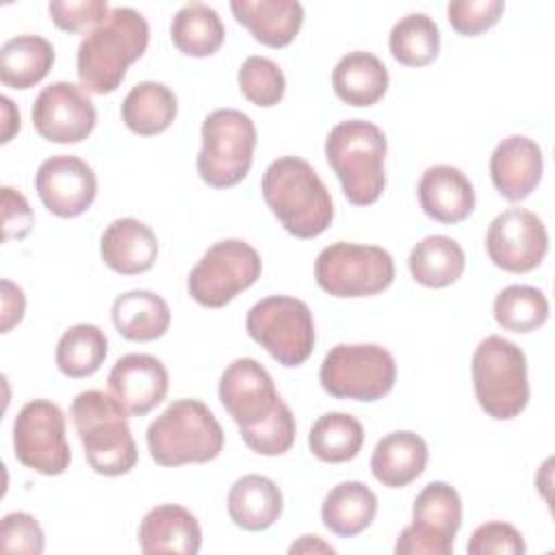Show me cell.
<instances>
[{
  "instance_id": "obj_1",
  "label": "cell",
  "mask_w": 555,
  "mask_h": 555,
  "mask_svg": "<svg viewBox=\"0 0 555 555\" xmlns=\"http://www.w3.org/2000/svg\"><path fill=\"white\" fill-rule=\"evenodd\" d=\"M150 43L147 20L130 7H113L102 24L89 30L76 54L80 87L95 95L113 93Z\"/></svg>"
},
{
  "instance_id": "obj_2",
  "label": "cell",
  "mask_w": 555,
  "mask_h": 555,
  "mask_svg": "<svg viewBox=\"0 0 555 555\" xmlns=\"http://www.w3.org/2000/svg\"><path fill=\"white\" fill-rule=\"evenodd\" d=\"M260 191L280 225L295 238H314L332 225V195L314 167L299 156L275 158L262 173Z\"/></svg>"
},
{
  "instance_id": "obj_3",
  "label": "cell",
  "mask_w": 555,
  "mask_h": 555,
  "mask_svg": "<svg viewBox=\"0 0 555 555\" xmlns=\"http://www.w3.org/2000/svg\"><path fill=\"white\" fill-rule=\"evenodd\" d=\"M69 416L89 466L104 477H119L137 466L139 451L124 405L102 390L78 392Z\"/></svg>"
},
{
  "instance_id": "obj_4",
  "label": "cell",
  "mask_w": 555,
  "mask_h": 555,
  "mask_svg": "<svg viewBox=\"0 0 555 555\" xmlns=\"http://www.w3.org/2000/svg\"><path fill=\"white\" fill-rule=\"evenodd\" d=\"M386 134L373 121L347 119L330 130L325 158L340 180L347 202L371 206L382 197L386 186Z\"/></svg>"
},
{
  "instance_id": "obj_5",
  "label": "cell",
  "mask_w": 555,
  "mask_h": 555,
  "mask_svg": "<svg viewBox=\"0 0 555 555\" xmlns=\"http://www.w3.org/2000/svg\"><path fill=\"white\" fill-rule=\"evenodd\" d=\"M147 451L158 466L206 464L223 451V429L199 399L171 401L147 427Z\"/></svg>"
},
{
  "instance_id": "obj_6",
  "label": "cell",
  "mask_w": 555,
  "mask_h": 555,
  "mask_svg": "<svg viewBox=\"0 0 555 555\" xmlns=\"http://www.w3.org/2000/svg\"><path fill=\"white\" fill-rule=\"evenodd\" d=\"M473 388L479 408L496 421L516 418L529 403V379L525 351L499 336H486L470 362Z\"/></svg>"
},
{
  "instance_id": "obj_7",
  "label": "cell",
  "mask_w": 555,
  "mask_h": 555,
  "mask_svg": "<svg viewBox=\"0 0 555 555\" xmlns=\"http://www.w3.org/2000/svg\"><path fill=\"white\" fill-rule=\"evenodd\" d=\"M256 126L236 108H217L202 124L197 173L212 189L236 186L251 169Z\"/></svg>"
},
{
  "instance_id": "obj_8",
  "label": "cell",
  "mask_w": 555,
  "mask_h": 555,
  "mask_svg": "<svg viewBox=\"0 0 555 555\" xmlns=\"http://www.w3.org/2000/svg\"><path fill=\"white\" fill-rule=\"evenodd\" d=\"M321 388L334 399L377 401L397 382V364L388 349L375 343H340L332 347L319 369Z\"/></svg>"
},
{
  "instance_id": "obj_9",
  "label": "cell",
  "mask_w": 555,
  "mask_h": 555,
  "mask_svg": "<svg viewBox=\"0 0 555 555\" xmlns=\"http://www.w3.org/2000/svg\"><path fill=\"white\" fill-rule=\"evenodd\" d=\"M251 340H256L282 366H301L314 351V319L297 297L271 295L256 301L245 319Z\"/></svg>"
},
{
  "instance_id": "obj_10",
  "label": "cell",
  "mask_w": 555,
  "mask_h": 555,
  "mask_svg": "<svg viewBox=\"0 0 555 555\" xmlns=\"http://www.w3.org/2000/svg\"><path fill=\"white\" fill-rule=\"evenodd\" d=\"M314 280L332 297H371L392 284L395 260L384 247L338 241L319 251Z\"/></svg>"
},
{
  "instance_id": "obj_11",
  "label": "cell",
  "mask_w": 555,
  "mask_h": 555,
  "mask_svg": "<svg viewBox=\"0 0 555 555\" xmlns=\"http://www.w3.org/2000/svg\"><path fill=\"white\" fill-rule=\"evenodd\" d=\"M262 273L260 254L241 238L210 245L186 278V291L204 308H221L247 291Z\"/></svg>"
},
{
  "instance_id": "obj_12",
  "label": "cell",
  "mask_w": 555,
  "mask_h": 555,
  "mask_svg": "<svg viewBox=\"0 0 555 555\" xmlns=\"http://www.w3.org/2000/svg\"><path fill=\"white\" fill-rule=\"evenodd\" d=\"M15 460L46 477L63 475L72 462L65 438V414L50 399H33L13 421Z\"/></svg>"
},
{
  "instance_id": "obj_13",
  "label": "cell",
  "mask_w": 555,
  "mask_h": 555,
  "mask_svg": "<svg viewBox=\"0 0 555 555\" xmlns=\"http://www.w3.org/2000/svg\"><path fill=\"white\" fill-rule=\"evenodd\" d=\"M462 525V499L447 481L427 483L414 499L412 522L401 529L397 555H451Z\"/></svg>"
},
{
  "instance_id": "obj_14",
  "label": "cell",
  "mask_w": 555,
  "mask_h": 555,
  "mask_svg": "<svg viewBox=\"0 0 555 555\" xmlns=\"http://www.w3.org/2000/svg\"><path fill=\"white\" fill-rule=\"evenodd\" d=\"M486 251L494 267L507 273H529L542 264L548 251L546 225L527 208H507L492 219Z\"/></svg>"
},
{
  "instance_id": "obj_15",
  "label": "cell",
  "mask_w": 555,
  "mask_h": 555,
  "mask_svg": "<svg viewBox=\"0 0 555 555\" xmlns=\"http://www.w3.org/2000/svg\"><path fill=\"white\" fill-rule=\"evenodd\" d=\"M30 117L39 137L67 145L85 141L93 132L98 111L80 85L59 80L39 91Z\"/></svg>"
},
{
  "instance_id": "obj_16",
  "label": "cell",
  "mask_w": 555,
  "mask_h": 555,
  "mask_svg": "<svg viewBox=\"0 0 555 555\" xmlns=\"http://www.w3.org/2000/svg\"><path fill=\"white\" fill-rule=\"evenodd\" d=\"M219 401L243 431L267 421L280 408L282 397L258 360L236 358L221 373Z\"/></svg>"
},
{
  "instance_id": "obj_17",
  "label": "cell",
  "mask_w": 555,
  "mask_h": 555,
  "mask_svg": "<svg viewBox=\"0 0 555 555\" xmlns=\"http://www.w3.org/2000/svg\"><path fill=\"white\" fill-rule=\"evenodd\" d=\"M35 191L41 204L61 219L85 215L98 195V178L82 158L56 154L46 158L35 173Z\"/></svg>"
},
{
  "instance_id": "obj_18",
  "label": "cell",
  "mask_w": 555,
  "mask_h": 555,
  "mask_svg": "<svg viewBox=\"0 0 555 555\" xmlns=\"http://www.w3.org/2000/svg\"><path fill=\"white\" fill-rule=\"evenodd\" d=\"M169 373L150 353H126L108 373V390L124 405L128 416H145L167 395Z\"/></svg>"
},
{
  "instance_id": "obj_19",
  "label": "cell",
  "mask_w": 555,
  "mask_h": 555,
  "mask_svg": "<svg viewBox=\"0 0 555 555\" xmlns=\"http://www.w3.org/2000/svg\"><path fill=\"white\" fill-rule=\"evenodd\" d=\"M542 171V150L525 134L505 137L490 156L492 184L507 202L529 197L538 189Z\"/></svg>"
},
{
  "instance_id": "obj_20",
  "label": "cell",
  "mask_w": 555,
  "mask_h": 555,
  "mask_svg": "<svg viewBox=\"0 0 555 555\" xmlns=\"http://www.w3.org/2000/svg\"><path fill=\"white\" fill-rule=\"evenodd\" d=\"M416 193L423 212L438 223H460L475 208L473 182L453 165L427 167Z\"/></svg>"
},
{
  "instance_id": "obj_21",
  "label": "cell",
  "mask_w": 555,
  "mask_h": 555,
  "mask_svg": "<svg viewBox=\"0 0 555 555\" xmlns=\"http://www.w3.org/2000/svg\"><path fill=\"white\" fill-rule=\"evenodd\" d=\"M100 256L115 273L139 275L154 267L158 258V238L143 221L121 217L111 221L102 232Z\"/></svg>"
},
{
  "instance_id": "obj_22",
  "label": "cell",
  "mask_w": 555,
  "mask_h": 555,
  "mask_svg": "<svg viewBox=\"0 0 555 555\" xmlns=\"http://www.w3.org/2000/svg\"><path fill=\"white\" fill-rule=\"evenodd\" d=\"M202 546V527L182 505L165 503L152 507L139 525V548L145 555L180 553L195 555Z\"/></svg>"
},
{
  "instance_id": "obj_23",
  "label": "cell",
  "mask_w": 555,
  "mask_h": 555,
  "mask_svg": "<svg viewBox=\"0 0 555 555\" xmlns=\"http://www.w3.org/2000/svg\"><path fill=\"white\" fill-rule=\"evenodd\" d=\"M230 9L236 22L267 48L288 46L304 24V7L295 0H232Z\"/></svg>"
},
{
  "instance_id": "obj_24",
  "label": "cell",
  "mask_w": 555,
  "mask_h": 555,
  "mask_svg": "<svg viewBox=\"0 0 555 555\" xmlns=\"http://www.w3.org/2000/svg\"><path fill=\"white\" fill-rule=\"evenodd\" d=\"M429 460L427 442L414 431H392L377 440L371 473L386 488H405L423 475Z\"/></svg>"
},
{
  "instance_id": "obj_25",
  "label": "cell",
  "mask_w": 555,
  "mask_h": 555,
  "mask_svg": "<svg viewBox=\"0 0 555 555\" xmlns=\"http://www.w3.org/2000/svg\"><path fill=\"white\" fill-rule=\"evenodd\" d=\"M282 490L264 475H243L228 492L230 520L245 531L269 529L282 516Z\"/></svg>"
},
{
  "instance_id": "obj_26",
  "label": "cell",
  "mask_w": 555,
  "mask_h": 555,
  "mask_svg": "<svg viewBox=\"0 0 555 555\" xmlns=\"http://www.w3.org/2000/svg\"><path fill=\"white\" fill-rule=\"evenodd\" d=\"M332 87L336 98L345 104L366 108L384 98L388 89V69L373 52L353 50L334 65Z\"/></svg>"
},
{
  "instance_id": "obj_27",
  "label": "cell",
  "mask_w": 555,
  "mask_h": 555,
  "mask_svg": "<svg viewBox=\"0 0 555 555\" xmlns=\"http://www.w3.org/2000/svg\"><path fill=\"white\" fill-rule=\"evenodd\" d=\"M111 319L126 340L150 343L169 330L171 310L167 301L152 291H128L115 297Z\"/></svg>"
},
{
  "instance_id": "obj_28",
  "label": "cell",
  "mask_w": 555,
  "mask_h": 555,
  "mask_svg": "<svg viewBox=\"0 0 555 555\" xmlns=\"http://www.w3.org/2000/svg\"><path fill=\"white\" fill-rule=\"evenodd\" d=\"M377 514V496L362 481H340L323 499L321 520L340 538H353L369 529Z\"/></svg>"
},
{
  "instance_id": "obj_29",
  "label": "cell",
  "mask_w": 555,
  "mask_h": 555,
  "mask_svg": "<svg viewBox=\"0 0 555 555\" xmlns=\"http://www.w3.org/2000/svg\"><path fill=\"white\" fill-rule=\"evenodd\" d=\"M178 115L176 93L156 80L134 85L121 102V121L139 137H154L165 132Z\"/></svg>"
},
{
  "instance_id": "obj_30",
  "label": "cell",
  "mask_w": 555,
  "mask_h": 555,
  "mask_svg": "<svg viewBox=\"0 0 555 555\" xmlns=\"http://www.w3.org/2000/svg\"><path fill=\"white\" fill-rule=\"evenodd\" d=\"M466 256L462 245L444 234H431L418 241L410 256L408 269L412 278L427 288H444L457 282L464 273Z\"/></svg>"
},
{
  "instance_id": "obj_31",
  "label": "cell",
  "mask_w": 555,
  "mask_h": 555,
  "mask_svg": "<svg viewBox=\"0 0 555 555\" xmlns=\"http://www.w3.org/2000/svg\"><path fill=\"white\" fill-rule=\"evenodd\" d=\"M54 65V48L41 35H17L0 48V80L11 89H30Z\"/></svg>"
},
{
  "instance_id": "obj_32",
  "label": "cell",
  "mask_w": 555,
  "mask_h": 555,
  "mask_svg": "<svg viewBox=\"0 0 555 555\" xmlns=\"http://www.w3.org/2000/svg\"><path fill=\"white\" fill-rule=\"evenodd\" d=\"M169 35L182 54L206 59L223 46L225 26L210 4L189 2L180 7L171 17Z\"/></svg>"
},
{
  "instance_id": "obj_33",
  "label": "cell",
  "mask_w": 555,
  "mask_h": 555,
  "mask_svg": "<svg viewBox=\"0 0 555 555\" xmlns=\"http://www.w3.org/2000/svg\"><path fill=\"white\" fill-rule=\"evenodd\" d=\"M364 444L362 423L347 412H327L319 416L308 434L310 453L327 464L353 460Z\"/></svg>"
},
{
  "instance_id": "obj_34",
  "label": "cell",
  "mask_w": 555,
  "mask_h": 555,
  "mask_svg": "<svg viewBox=\"0 0 555 555\" xmlns=\"http://www.w3.org/2000/svg\"><path fill=\"white\" fill-rule=\"evenodd\" d=\"M108 353L106 334L93 323H78L63 332L56 343V369L72 379L91 377L100 371Z\"/></svg>"
},
{
  "instance_id": "obj_35",
  "label": "cell",
  "mask_w": 555,
  "mask_h": 555,
  "mask_svg": "<svg viewBox=\"0 0 555 555\" xmlns=\"http://www.w3.org/2000/svg\"><path fill=\"white\" fill-rule=\"evenodd\" d=\"M388 48L401 65L425 67L440 52V28L427 13H408L392 26Z\"/></svg>"
},
{
  "instance_id": "obj_36",
  "label": "cell",
  "mask_w": 555,
  "mask_h": 555,
  "mask_svg": "<svg viewBox=\"0 0 555 555\" xmlns=\"http://www.w3.org/2000/svg\"><path fill=\"white\" fill-rule=\"evenodd\" d=\"M546 295L527 284H509L494 299V321L509 332L527 334L542 327L548 319Z\"/></svg>"
},
{
  "instance_id": "obj_37",
  "label": "cell",
  "mask_w": 555,
  "mask_h": 555,
  "mask_svg": "<svg viewBox=\"0 0 555 555\" xmlns=\"http://www.w3.org/2000/svg\"><path fill=\"white\" fill-rule=\"evenodd\" d=\"M241 93L260 108L275 106L286 91V78L280 65L267 56H247L238 67Z\"/></svg>"
},
{
  "instance_id": "obj_38",
  "label": "cell",
  "mask_w": 555,
  "mask_h": 555,
  "mask_svg": "<svg viewBox=\"0 0 555 555\" xmlns=\"http://www.w3.org/2000/svg\"><path fill=\"white\" fill-rule=\"evenodd\" d=\"M238 434L254 453L275 457V455H284L293 447L297 436V425L291 408L282 401L280 408L267 421H262L251 429H243Z\"/></svg>"
},
{
  "instance_id": "obj_39",
  "label": "cell",
  "mask_w": 555,
  "mask_h": 555,
  "mask_svg": "<svg viewBox=\"0 0 555 555\" xmlns=\"http://www.w3.org/2000/svg\"><path fill=\"white\" fill-rule=\"evenodd\" d=\"M505 11L501 0H453L447 4L451 28L464 37H477L492 28Z\"/></svg>"
},
{
  "instance_id": "obj_40",
  "label": "cell",
  "mask_w": 555,
  "mask_h": 555,
  "mask_svg": "<svg viewBox=\"0 0 555 555\" xmlns=\"http://www.w3.org/2000/svg\"><path fill=\"white\" fill-rule=\"evenodd\" d=\"M46 548V535L37 518L28 512H11L0 522V551L41 555Z\"/></svg>"
},
{
  "instance_id": "obj_41",
  "label": "cell",
  "mask_w": 555,
  "mask_h": 555,
  "mask_svg": "<svg viewBox=\"0 0 555 555\" xmlns=\"http://www.w3.org/2000/svg\"><path fill=\"white\" fill-rule=\"evenodd\" d=\"M466 551L470 555H488V553H496V555H522L527 551L522 533L503 520H490L479 525L468 544Z\"/></svg>"
},
{
  "instance_id": "obj_42",
  "label": "cell",
  "mask_w": 555,
  "mask_h": 555,
  "mask_svg": "<svg viewBox=\"0 0 555 555\" xmlns=\"http://www.w3.org/2000/svg\"><path fill=\"white\" fill-rule=\"evenodd\" d=\"M50 20L65 33H82L93 30L98 24L106 20L111 7L106 0H78V2H50L48 4Z\"/></svg>"
},
{
  "instance_id": "obj_43",
  "label": "cell",
  "mask_w": 555,
  "mask_h": 555,
  "mask_svg": "<svg viewBox=\"0 0 555 555\" xmlns=\"http://www.w3.org/2000/svg\"><path fill=\"white\" fill-rule=\"evenodd\" d=\"M2 238L4 241H22L30 234L35 225V215L26 197L13 186H2Z\"/></svg>"
},
{
  "instance_id": "obj_44",
  "label": "cell",
  "mask_w": 555,
  "mask_h": 555,
  "mask_svg": "<svg viewBox=\"0 0 555 555\" xmlns=\"http://www.w3.org/2000/svg\"><path fill=\"white\" fill-rule=\"evenodd\" d=\"M0 299H2V325H0V332L7 334V332H11L24 319L26 297H24V291L17 284H13L11 280H2L0 282Z\"/></svg>"
},
{
  "instance_id": "obj_45",
  "label": "cell",
  "mask_w": 555,
  "mask_h": 555,
  "mask_svg": "<svg viewBox=\"0 0 555 555\" xmlns=\"http://www.w3.org/2000/svg\"><path fill=\"white\" fill-rule=\"evenodd\" d=\"M0 104H2V139L0 141L9 143L13 134L20 130V111L7 95L0 98Z\"/></svg>"
},
{
  "instance_id": "obj_46",
  "label": "cell",
  "mask_w": 555,
  "mask_h": 555,
  "mask_svg": "<svg viewBox=\"0 0 555 555\" xmlns=\"http://www.w3.org/2000/svg\"><path fill=\"white\" fill-rule=\"evenodd\" d=\"M288 553H336V548L323 542L319 535H301L288 546Z\"/></svg>"
}]
</instances>
